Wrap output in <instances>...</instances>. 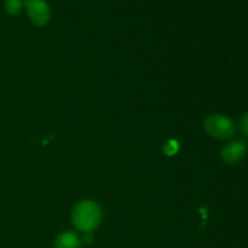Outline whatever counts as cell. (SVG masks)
<instances>
[{"instance_id": "2", "label": "cell", "mask_w": 248, "mask_h": 248, "mask_svg": "<svg viewBox=\"0 0 248 248\" xmlns=\"http://www.w3.org/2000/svg\"><path fill=\"white\" fill-rule=\"evenodd\" d=\"M205 130L211 137L220 140H230L236 133L234 121L222 114H211L205 120Z\"/></svg>"}, {"instance_id": "4", "label": "cell", "mask_w": 248, "mask_h": 248, "mask_svg": "<svg viewBox=\"0 0 248 248\" xmlns=\"http://www.w3.org/2000/svg\"><path fill=\"white\" fill-rule=\"evenodd\" d=\"M247 152V145L244 140H232L224 145L220 152V157L228 165H236L245 157Z\"/></svg>"}, {"instance_id": "7", "label": "cell", "mask_w": 248, "mask_h": 248, "mask_svg": "<svg viewBox=\"0 0 248 248\" xmlns=\"http://www.w3.org/2000/svg\"><path fill=\"white\" fill-rule=\"evenodd\" d=\"M240 126H241V131L246 137H248V111L242 116L241 123H240Z\"/></svg>"}, {"instance_id": "6", "label": "cell", "mask_w": 248, "mask_h": 248, "mask_svg": "<svg viewBox=\"0 0 248 248\" xmlns=\"http://www.w3.org/2000/svg\"><path fill=\"white\" fill-rule=\"evenodd\" d=\"M22 6H23V4H22L21 0H6L5 1V10L10 15L18 14L21 11Z\"/></svg>"}, {"instance_id": "1", "label": "cell", "mask_w": 248, "mask_h": 248, "mask_svg": "<svg viewBox=\"0 0 248 248\" xmlns=\"http://www.w3.org/2000/svg\"><path fill=\"white\" fill-rule=\"evenodd\" d=\"M72 220L75 228L80 232H92L102 222L101 207L92 200L80 201L73 210Z\"/></svg>"}, {"instance_id": "5", "label": "cell", "mask_w": 248, "mask_h": 248, "mask_svg": "<svg viewBox=\"0 0 248 248\" xmlns=\"http://www.w3.org/2000/svg\"><path fill=\"white\" fill-rule=\"evenodd\" d=\"M81 241L79 236L72 232H64L57 236L55 241V248H80Z\"/></svg>"}, {"instance_id": "3", "label": "cell", "mask_w": 248, "mask_h": 248, "mask_svg": "<svg viewBox=\"0 0 248 248\" xmlns=\"http://www.w3.org/2000/svg\"><path fill=\"white\" fill-rule=\"evenodd\" d=\"M27 15L35 26H45L50 21V7L44 0H24Z\"/></svg>"}]
</instances>
